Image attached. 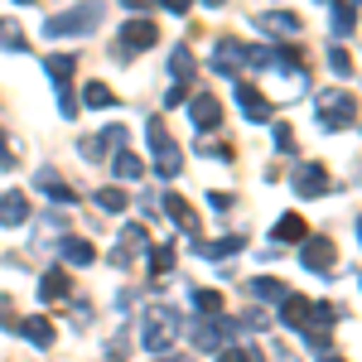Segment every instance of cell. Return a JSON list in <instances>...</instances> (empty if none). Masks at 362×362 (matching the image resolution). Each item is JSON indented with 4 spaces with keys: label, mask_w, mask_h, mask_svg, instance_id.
<instances>
[{
    "label": "cell",
    "mask_w": 362,
    "mask_h": 362,
    "mask_svg": "<svg viewBox=\"0 0 362 362\" xmlns=\"http://www.w3.org/2000/svg\"><path fill=\"white\" fill-rule=\"evenodd\" d=\"M179 334H184L179 309H169V305L145 309V319H140V348H145V353H169V348L179 343Z\"/></svg>",
    "instance_id": "obj_1"
},
{
    "label": "cell",
    "mask_w": 362,
    "mask_h": 362,
    "mask_svg": "<svg viewBox=\"0 0 362 362\" xmlns=\"http://www.w3.org/2000/svg\"><path fill=\"white\" fill-rule=\"evenodd\" d=\"M102 15H107L102 0H87V5H78V10H63V15H54V20L44 25V39H83V34L97 29Z\"/></svg>",
    "instance_id": "obj_2"
},
{
    "label": "cell",
    "mask_w": 362,
    "mask_h": 362,
    "mask_svg": "<svg viewBox=\"0 0 362 362\" xmlns=\"http://www.w3.org/2000/svg\"><path fill=\"white\" fill-rule=\"evenodd\" d=\"M271 63V49H247V44H237V39H218L213 44V68L218 73H242V68H266Z\"/></svg>",
    "instance_id": "obj_3"
},
{
    "label": "cell",
    "mask_w": 362,
    "mask_h": 362,
    "mask_svg": "<svg viewBox=\"0 0 362 362\" xmlns=\"http://www.w3.org/2000/svg\"><path fill=\"white\" fill-rule=\"evenodd\" d=\"M314 112H319V126H324V131H348V126L358 121V102L334 87V92H319Z\"/></svg>",
    "instance_id": "obj_4"
},
{
    "label": "cell",
    "mask_w": 362,
    "mask_h": 362,
    "mask_svg": "<svg viewBox=\"0 0 362 362\" xmlns=\"http://www.w3.org/2000/svg\"><path fill=\"white\" fill-rule=\"evenodd\" d=\"M150 150H155V174H160V179H174L184 160H179V145L169 140V131H165V121H160V116L150 121Z\"/></svg>",
    "instance_id": "obj_5"
},
{
    "label": "cell",
    "mask_w": 362,
    "mask_h": 362,
    "mask_svg": "<svg viewBox=\"0 0 362 362\" xmlns=\"http://www.w3.org/2000/svg\"><path fill=\"white\" fill-rule=\"evenodd\" d=\"M189 334H194V348H203V353H218L227 338H232V319H223V314H203Z\"/></svg>",
    "instance_id": "obj_6"
},
{
    "label": "cell",
    "mask_w": 362,
    "mask_h": 362,
    "mask_svg": "<svg viewBox=\"0 0 362 362\" xmlns=\"http://www.w3.org/2000/svg\"><path fill=\"white\" fill-rule=\"evenodd\" d=\"M140 251L150 256V237H145V227H136V223L121 227V237H116V247H112V266H121V271H126V266H136Z\"/></svg>",
    "instance_id": "obj_7"
},
{
    "label": "cell",
    "mask_w": 362,
    "mask_h": 362,
    "mask_svg": "<svg viewBox=\"0 0 362 362\" xmlns=\"http://www.w3.org/2000/svg\"><path fill=\"white\" fill-rule=\"evenodd\" d=\"M155 39H160V29L150 25V20H126V25H121V58L155 49Z\"/></svg>",
    "instance_id": "obj_8"
},
{
    "label": "cell",
    "mask_w": 362,
    "mask_h": 362,
    "mask_svg": "<svg viewBox=\"0 0 362 362\" xmlns=\"http://www.w3.org/2000/svg\"><path fill=\"white\" fill-rule=\"evenodd\" d=\"M300 261H305L309 271L329 276V271H334V242H329V237H305V242H300Z\"/></svg>",
    "instance_id": "obj_9"
},
{
    "label": "cell",
    "mask_w": 362,
    "mask_h": 362,
    "mask_svg": "<svg viewBox=\"0 0 362 362\" xmlns=\"http://www.w3.org/2000/svg\"><path fill=\"white\" fill-rule=\"evenodd\" d=\"M334 184H329V169L324 165H300L295 169V194L300 198H319V194H329Z\"/></svg>",
    "instance_id": "obj_10"
},
{
    "label": "cell",
    "mask_w": 362,
    "mask_h": 362,
    "mask_svg": "<svg viewBox=\"0 0 362 362\" xmlns=\"http://www.w3.org/2000/svg\"><path fill=\"white\" fill-rule=\"evenodd\" d=\"M165 213H169V223L179 227V232H189V237L198 232V213H194V203H189V198L165 194Z\"/></svg>",
    "instance_id": "obj_11"
},
{
    "label": "cell",
    "mask_w": 362,
    "mask_h": 362,
    "mask_svg": "<svg viewBox=\"0 0 362 362\" xmlns=\"http://www.w3.org/2000/svg\"><path fill=\"white\" fill-rule=\"evenodd\" d=\"M237 102H242V116H247V121H256V126L271 121V102H266L251 83H237Z\"/></svg>",
    "instance_id": "obj_12"
},
{
    "label": "cell",
    "mask_w": 362,
    "mask_h": 362,
    "mask_svg": "<svg viewBox=\"0 0 362 362\" xmlns=\"http://www.w3.org/2000/svg\"><path fill=\"white\" fill-rule=\"evenodd\" d=\"M189 116H194V126H198V131H213V126L223 121V107H218V97L198 92L194 102H189Z\"/></svg>",
    "instance_id": "obj_13"
},
{
    "label": "cell",
    "mask_w": 362,
    "mask_h": 362,
    "mask_svg": "<svg viewBox=\"0 0 362 362\" xmlns=\"http://www.w3.org/2000/svg\"><path fill=\"white\" fill-rule=\"evenodd\" d=\"M261 29H266L271 39H295V34H300V20H295L290 10H271V15H261Z\"/></svg>",
    "instance_id": "obj_14"
},
{
    "label": "cell",
    "mask_w": 362,
    "mask_h": 362,
    "mask_svg": "<svg viewBox=\"0 0 362 362\" xmlns=\"http://www.w3.org/2000/svg\"><path fill=\"white\" fill-rule=\"evenodd\" d=\"M25 218H29V198L25 194L0 198V227H25Z\"/></svg>",
    "instance_id": "obj_15"
},
{
    "label": "cell",
    "mask_w": 362,
    "mask_h": 362,
    "mask_svg": "<svg viewBox=\"0 0 362 362\" xmlns=\"http://www.w3.org/2000/svg\"><path fill=\"white\" fill-rule=\"evenodd\" d=\"M39 300H44V305H58V300H68V276H63L58 266L39 276Z\"/></svg>",
    "instance_id": "obj_16"
},
{
    "label": "cell",
    "mask_w": 362,
    "mask_h": 362,
    "mask_svg": "<svg viewBox=\"0 0 362 362\" xmlns=\"http://www.w3.org/2000/svg\"><path fill=\"white\" fill-rule=\"evenodd\" d=\"M247 247V237H223V242H194V251L203 261H223V256H237Z\"/></svg>",
    "instance_id": "obj_17"
},
{
    "label": "cell",
    "mask_w": 362,
    "mask_h": 362,
    "mask_svg": "<svg viewBox=\"0 0 362 362\" xmlns=\"http://www.w3.org/2000/svg\"><path fill=\"white\" fill-rule=\"evenodd\" d=\"M73 68H78V58H73V54H49V58H44V73L54 78V87L73 83Z\"/></svg>",
    "instance_id": "obj_18"
},
{
    "label": "cell",
    "mask_w": 362,
    "mask_h": 362,
    "mask_svg": "<svg viewBox=\"0 0 362 362\" xmlns=\"http://www.w3.org/2000/svg\"><path fill=\"white\" fill-rule=\"evenodd\" d=\"M247 290H251V300H261V305H280V300L290 295V290H285V280H266V276H256Z\"/></svg>",
    "instance_id": "obj_19"
},
{
    "label": "cell",
    "mask_w": 362,
    "mask_h": 362,
    "mask_svg": "<svg viewBox=\"0 0 362 362\" xmlns=\"http://www.w3.org/2000/svg\"><path fill=\"white\" fill-rule=\"evenodd\" d=\"M15 329H20L34 348H54V324H49V319H20Z\"/></svg>",
    "instance_id": "obj_20"
},
{
    "label": "cell",
    "mask_w": 362,
    "mask_h": 362,
    "mask_svg": "<svg viewBox=\"0 0 362 362\" xmlns=\"http://www.w3.org/2000/svg\"><path fill=\"white\" fill-rule=\"evenodd\" d=\"M39 189L54 198V203H78V194H73V189H68V184L58 179L54 169H39Z\"/></svg>",
    "instance_id": "obj_21"
},
{
    "label": "cell",
    "mask_w": 362,
    "mask_h": 362,
    "mask_svg": "<svg viewBox=\"0 0 362 362\" xmlns=\"http://www.w3.org/2000/svg\"><path fill=\"white\" fill-rule=\"evenodd\" d=\"M353 29H358V0H338V5H334V34L348 39Z\"/></svg>",
    "instance_id": "obj_22"
},
{
    "label": "cell",
    "mask_w": 362,
    "mask_h": 362,
    "mask_svg": "<svg viewBox=\"0 0 362 362\" xmlns=\"http://www.w3.org/2000/svg\"><path fill=\"white\" fill-rule=\"evenodd\" d=\"M271 237H276V242H305V237H309V227H305V218L285 213V218L276 223V232H271Z\"/></svg>",
    "instance_id": "obj_23"
},
{
    "label": "cell",
    "mask_w": 362,
    "mask_h": 362,
    "mask_svg": "<svg viewBox=\"0 0 362 362\" xmlns=\"http://www.w3.org/2000/svg\"><path fill=\"white\" fill-rule=\"evenodd\" d=\"M29 39L20 34V25L15 20H0V54H25Z\"/></svg>",
    "instance_id": "obj_24"
},
{
    "label": "cell",
    "mask_w": 362,
    "mask_h": 362,
    "mask_svg": "<svg viewBox=\"0 0 362 362\" xmlns=\"http://www.w3.org/2000/svg\"><path fill=\"white\" fill-rule=\"evenodd\" d=\"M63 261H68V266H92L97 251H92V242H83V237H78V242L68 237V242H63Z\"/></svg>",
    "instance_id": "obj_25"
},
{
    "label": "cell",
    "mask_w": 362,
    "mask_h": 362,
    "mask_svg": "<svg viewBox=\"0 0 362 362\" xmlns=\"http://www.w3.org/2000/svg\"><path fill=\"white\" fill-rule=\"evenodd\" d=\"M116 179H140V174H145V160H140V155H131V150H126V145H121V150H116Z\"/></svg>",
    "instance_id": "obj_26"
},
{
    "label": "cell",
    "mask_w": 362,
    "mask_h": 362,
    "mask_svg": "<svg viewBox=\"0 0 362 362\" xmlns=\"http://www.w3.org/2000/svg\"><path fill=\"white\" fill-rule=\"evenodd\" d=\"M83 102L92 107V112H107L116 97H112V87H107V83H87V87H83Z\"/></svg>",
    "instance_id": "obj_27"
},
{
    "label": "cell",
    "mask_w": 362,
    "mask_h": 362,
    "mask_svg": "<svg viewBox=\"0 0 362 362\" xmlns=\"http://www.w3.org/2000/svg\"><path fill=\"white\" fill-rule=\"evenodd\" d=\"M280 314H285V324H295V329H300V324H305V314H309V300H305V295H285V300H280Z\"/></svg>",
    "instance_id": "obj_28"
},
{
    "label": "cell",
    "mask_w": 362,
    "mask_h": 362,
    "mask_svg": "<svg viewBox=\"0 0 362 362\" xmlns=\"http://www.w3.org/2000/svg\"><path fill=\"white\" fill-rule=\"evenodd\" d=\"M218 362H266L261 358V348H251V343H237V348H218Z\"/></svg>",
    "instance_id": "obj_29"
},
{
    "label": "cell",
    "mask_w": 362,
    "mask_h": 362,
    "mask_svg": "<svg viewBox=\"0 0 362 362\" xmlns=\"http://www.w3.org/2000/svg\"><path fill=\"white\" fill-rule=\"evenodd\" d=\"M189 295H194V309H198V314H223L218 290H189Z\"/></svg>",
    "instance_id": "obj_30"
},
{
    "label": "cell",
    "mask_w": 362,
    "mask_h": 362,
    "mask_svg": "<svg viewBox=\"0 0 362 362\" xmlns=\"http://www.w3.org/2000/svg\"><path fill=\"white\" fill-rule=\"evenodd\" d=\"M97 208L102 213H126V194L121 189H97Z\"/></svg>",
    "instance_id": "obj_31"
},
{
    "label": "cell",
    "mask_w": 362,
    "mask_h": 362,
    "mask_svg": "<svg viewBox=\"0 0 362 362\" xmlns=\"http://www.w3.org/2000/svg\"><path fill=\"white\" fill-rule=\"evenodd\" d=\"M184 78H194V54H189V44L174 49V83H184Z\"/></svg>",
    "instance_id": "obj_32"
},
{
    "label": "cell",
    "mask_w": 362,
    "mask_h": 362,
    "mask_svg": "<svg viewBox=\"0 0 362 362\" xmlns=\"http://www.w3.org/2000/svg\"><path fill=\"white\" fill-rule=\"evenodd\" d=\"M329 68H334L338 78H353V54H348V49H338V44H334V49H329Z\"/></svg>",
    "instance_id": "obj_33"
},
{
    "label": "cell",
    "mask_w": 362,
    "mask_h": 362,
    "mask_svg": "<svg viewBox=\"0 0 362 362\" xmlns=\"http://www.w3.org/2000/svg\"><path fill=\"white\" fill-rule=\"evenodd\" d=\"M276 150H280V155H290V150H295V131H290L285 121L276 126Z\"/></svg>",
    "instance_id": "obj_34"
},
{
    "label": "cell",
    "mask_w": 362,
    "mask_h": 362,
    "mask_svg": "<svg viewBox=\"0 0 362 362\" xmlns=\"http://www.w3.org/2000/svg\"><path fill=\"white\" fill-rule=\"evenodd\" d=\"M169 266H174V247H160L155 251V276H169Z\"/></svg>",
    "instance_id": "obj_35"
},
{
    "label": "cell",
    "mask_w": 362,
    "mask_h": 362,
    "mask_svg": "<svg viewBox=\"0 0 362 362\" xmlns=\"http://www.w3.org/2000/svg\"><path fill=\"white\" fill-rule=\"evenodd\" d=\"M102 150H107V145H102V136H87L83 140V155H87V160H102Z\"/></svg>",
    "instance_id": "obj_36"
},
{
    "label": "cell",
    "mask_w": 362,
    "mask_h": 362,
    "mask_svg": "<svg viewBox=\"0 0 362 362\" xmlns=\"http://www.w3.org/2000/svg\"><path fill=\"white\" fill-rule=\"evenodd\" d=\"M208 203H213L218 213H227V208H232V194H208Z\"/></svg>",
    "instance_id": "obj_37"
},
{
    "label": "cell",
    "mask_w": 362,
    "mask_h": 362,
    "mask_svg": "<svg viewBox=\"0 0 362 362\" xmlns=\"http://www.w3.org/2000/svg\"><path fill=\"white\" fill-rule=\"evenodd\" d=\"M189 5L194 0H165V10H174V15H189Z\"/></svg>",
    "instance_id": "obj_38"
},
{
    "label": "cell",
    "mask_w": 362,
    "mask_h": 362,
    "mask_svg": "<svg viewBox=\"0 0 362 362\" xmlns=\"http://www.w3.org/2000/svg\"><path fill=\"white\" fill-rule=\"evenodd\" d=\"M10 160H15V155H10V145H5V131H0V165L10 169Z\"/></svg>",
    "instance_id": "obj_39"
},
{
    "label": "cell",
    "mask_w": 362,
    "mask_h": 362,
    "mask_svg": "<svg viewBox=\"0 0 362 362\" xmlns=\"http://www.w3.org/2000/svg\"><path fill=\"white\" fill-rule=\"evenodd\" d=\"M121 5H126V10H150L155 0H121Z\"/></svg>",
    "instance_id": "obj_40"
},
{
    "label": "cell",
    "mask_w": 362,
    "mask_h": 362,
    "mask_svg": "<svg viewBox=\"0 0 362 362\" xmlns=\"http://www.w3.org/2000/svg\"><path fill=\"white\" fill-rule=\"evenodd\" d=\"M160 362H189V358H160Z\"/></svg>",
    "instance_id": "obj_41"
},
{
    "label": "cell",
    "mask_w": 362,
    "mask_h": 362,
    "mask_svg": "<svg viewBox=\"0 0 362 362\" xmlns=\"http://www.w3.org/2000/svg\"><path fill=\"white\" fill-rule=\"evenodd\" d=\"M324 362H343V358H324Z\"/></svg>",
    "instance_id": "obj_42"
},
{
    "label": "cell",
    "mask_w": 362,
    "mask_h": 362,
    "mask_svg": "<svg viewBox=\"0 0 362 362\" xmlns=\"http://www.w3.org/2000/svg\"><path fill=\"white\" fill-rule=\"evenodd\" d=\"M208 5H223V0H208Z\"/></svg>",
    "instance_id": "obj_43"
},
{
    "label": "cell",
    "mask_w": 362,
    "mask_h": 362,
    "mask_svg": "<svg viewBox=\"0 0 362 362\" xmlns=\"http://www.w3.org/2000/svg\"><path fill=\"white\" fill-rule=\"evenodd\" d=\"M15 5H29V0H15Z\"/></svg>",
    "instance_id": "obj_44"
}]
</instances>
